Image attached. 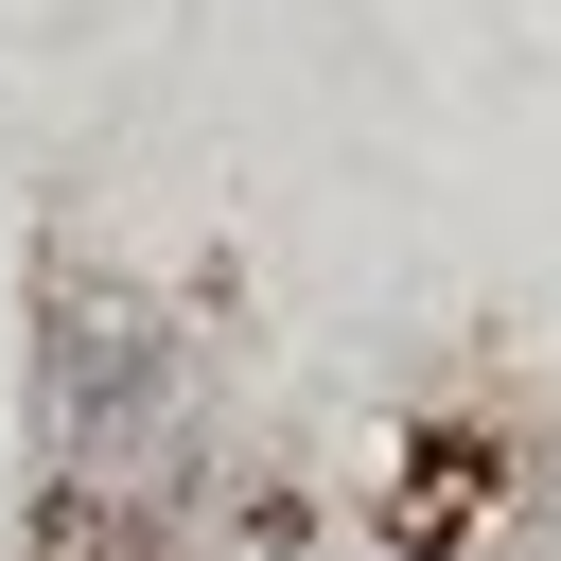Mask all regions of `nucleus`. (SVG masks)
Listing matches in <instances>:
<instances>
[{
  "label": "nucleus",
  "instance_id": "obj_1",
  "mask_svg": "<svg viewBox=\"0 0 561 561\" xmlns=\"http://www.w3.org/2000/svg\"><path fill=\"white\" fill-rule=\"evenodd\" d=\"M158 403H175V333H158V298L53 280V333H35V421H53L70 491H123V473L158 456Z\"/></svg>",
  "mask_w": 561,
  "mask_h": 561
}]
</instances>
